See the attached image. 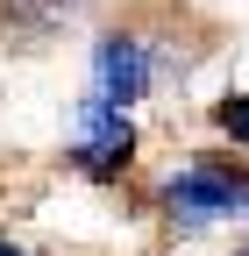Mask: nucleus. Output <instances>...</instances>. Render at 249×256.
Instances as JSON below:
<instances>
[{"label":"nucleus","mask_w":249,"mask_h":256,"mask_svg":"<svg viewBox=\"0 0 249 256\" xmlns=\"http://www.w3.org/2000/svg\"><path fill=\"white\" fill-rule=\"evenodd\" d=\"M157 214L185 235L221 228V220H249V164H235L221 150H192L185 164H171L157 178Z\"/></svg>","instance_id":"nucleus-1"},{"label":"nucleus","mask_w":249,"mask_h":256,"mask_svg":"<svg viewBox=\"0 0 249 256\" xmlns=\"http://www.w3.org/2000/svg\"><path fill=\"white\" fill-rule=\"evenodd\" d=\"M128 164H136L128 107H107L100 92H86L78 100V128H72V171L92 178V185H114V178H128Z\"/></svg>","instance_id":"nucleus-2"},{"label":"nucleus","mask_w":249,"mask_h":256,"mask_svg":"<svg viewBox=\"0 0 249 256\" xmlns=\"http://www.w3.org/2000/svg\"><path fill=\"white\" fill-rule=\"evenodd\" d=\"M157 78H164V57H157V43H150L142 28H107V36L92 43V92H100L107 107L150 100Z\"/></svg>","instance_id":"nucleus-3"},{"label":"nucleus","mask_w":249,"mask_h":256,"mask_svg":"<svg viewBox=\"0 0 249 256\" xmlns=\"http://www.w3.org/2000/svg\"><path fill=\"white\" fill-rule=\"evenodd\" d=\"M78 0H0V22L22 28V36H50L57 22H72Z\"/></svg>","instance_id":"nucleus-4"},{"label":"nucleus","mask_w":249,"mask_h":256,"mask_svg":"<svg viewBox=\"0 0 249 256\" xmlns=\"http://www.w3.org/2000/svg\"><path fill=\"white\" fill-rule=\"evenodd\" d=\"M214 128H221L235 150H249V92H221V100H214Z\"/></svg>","instance_id":"nucleus-5"},{"label":"nucleus","mask_w":249,"mask_h":256,"mask_svg":"<svg viewBox=\"0 0 249 256\" xmlns=\"http://www.w3.org/2000/svg\"><path fill=\"white\" fill-rule=\"evenodd\" d=\"M0 256H28V249H22V242H8V235H0Z\"/></svg>","instance_id":"nucleus-6"},{"label":"nucleus","mask_w":249,"mask_h":256,"mask_svg":"<svg viewBox=\"0 0 249 256\" xmlns=\"http://www.w3.org/2000/svg\"><path fill=\"white\" fill-rule=\"evenodd\" d=\"M235 256H249V249H235Z\"/></svg>","instance_id":"nucleus-7"}]
</instances>
